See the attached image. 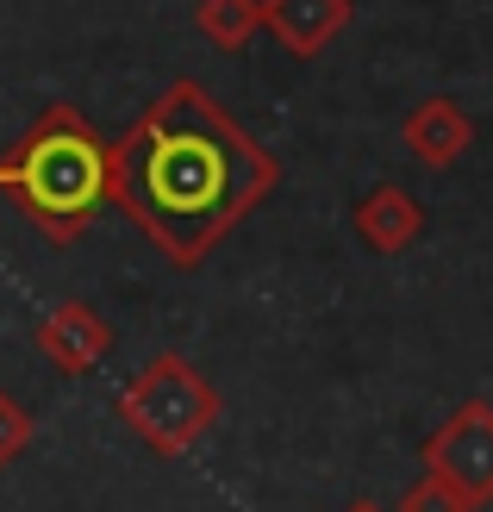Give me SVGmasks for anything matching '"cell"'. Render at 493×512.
Returning a JSON list of instances; mask_svg holds the SVG:
<instances>
[{
  "instance_id": "cell-12",
  "label": "cell",
  "mask_w": 493,
  "mask_h": 512,
  "mask_svg": "<svg viewBox=\"0 0 493 512\" xmlns=\"http://www.w3.org/2000/svg\"><path fill=\"white\" fill-rule=\"evenodd\" d=\"M344 512H381V506H375V500H350Z\"/></svg>"
},
{
  "instance_id": "cell-9",
  "label": "cell",
  "mask_w": 493,
  "mask_h": 512,
  "mask_svg": "<svg viewBox=\"0 0 493 512\" xmlns=\"http://www.w3.org/2000/svg\"><path fill=\"white\" fill-rule=\"evenodd\" d=\"M194 32H206V44L225 57H238L263 32V0H194Z\"/></svg>"
},
{
  "instance_id": "cell-11",
  "label": "cell",
  "mask_w": 493,
  "mask_h": 512,
  "mask_svg": "<svg viewBox=\"0 0 493 512\" xmlns=\"http://www.w3.org/2000/svg\"><path fill=\"white\" fill-rule=\"evenodd\" d=\"M32 438H38V425H32V413L13 400V394H0V469H13L25 450H32Z\"/></svg>"
},
{
  "instance_id": "cell-5",
  "label": "cell",
  "mask_w": 493,
  "mask_h": 512,
  "mask_svg": "<svg viewBox=\"0 0 493 512\" xmlns=\"http://www.w3.org/2000/svg\"><path fill=\"white\" fill-rule=\"evenodd\" d=\"M38 350L50 356V369H63V375H88V369H100L107 363V350H113V338L119 331L107 325V313H94L88 300H57L50 313L38 319Z\"/></svg>"
},
{
  "instance_id": "cell-3",
  "label": "cell",
  "mask_w": 493,
  "mask_h": 512,
  "mask_svg": "<svg viewBox=\"0 0 493 512\" xmlns=\"http://www.w3.org/2000/svg\"><path fill=\"white\" fill-rule=\"evenodd\" d=\"M113 413L125 431H138L144 450L157 456H188L206 431L219 425V388L206 381L188 356L157 350L150 363L113 394Z\"/></svg>"
},
{
  "instance_id": "cell-6",
  "label": "cell",
  "mask_w": 493,
  "mask_h": 512,
  "mask_svg": "<svg viewBox=\"0 0 493 512\" xmlns=\"http://www.w3.org/2000/svg\"><path fill=\"white\" fill-rule=\"evenodd\" d=\"M400 144L425 169H456L462 157H469V144H475V119L462 113V100L431 94V100H419V107L400 119Z\"/></svg>"
},
{
  "instance_id": "cell-10",
  "label": "cell",
  "mask_w": 493,
  "mask_h": 512,
  "mask_svg": "<svg viewBox=\"0 0 493 512\" xmlns=\"http://www.w3.org/2000/svg\"><path fill=\"white\" fill-rule=\"evenodd\" d=\"M394 512H475V500L462 494V488H450L444 475H431V469H425V475L400 494V506H394Z\"/></svg>"
},
{
  "instance_id": "cell-2",
  "label": "cell",
  "mask_w": 493,
  "mask_h": 512,
  "mask_svg": "<svg viewBox=\"0 0 493 512\" xmlns=\"http://www.w3.org/2000/svg\"><path fill=\"white\" fill-rule=\"evenodd\" d=\"M0 194L50 244H75L113 200V144L75 107H44L0 157Z\"/></svg>"
},
{
  "instance_id": "cell-1",
  "label": "cell",
  "mask_w": 493,
  "mask_h": 512,
  "mask_svg": "<svg viewBox=\"0 0 493 512\" xmlns=\"http://www.w3.org/2000/svg\"><path fill=\"white\" fill-rule=\"evenodd\" d=\"M281 182V163L200 82H169L113 138V207L175 263H206Z\"/></svg>"
},
{
  "instance_id": "cell-4",
  "label": "cell",
  "mask_w": 493,
  "mask_h": 512,
  "mask_svg": "<svg viewBox=\"0 0 493 512\" xmlns=\"http://www.w3.org/2000/svg\"><path fill=\"white\" fill-rule=\"evenodd\" d=\"M419 463L431 475H444L450 488H462L475 506L493 500V406L487 400H462L456 413L419 444Z\"/></svg>"
},
{
  "instance_id": "cell-7",
  "label": "cell",
  "mask_w": 493,
  "mask_h": 512,
  "mask_svg": "<svg viewBox=\"0 0 493 512\" xmlns=\"http://www.w3.org/2000/svg\"><path fill=\"white\" fill-rule=\"evenodd\" d=\"M350 0H263V32L288 50V57L313 63L319 50L337 44V32L350 25Z\"/></svg>"
},
{
  "instance_id": "cell-8",
  "label": "cell",
  "mask_w": 493,
  "mask_h": 512,
  "mask_svg": "<svg viewBox=\"0 0 493 512\" xmlns=\"http://www.w3.org/2000/svg\"><path fill=\"white\" fill-rule=\"evenodd\" d=\"M350 225H356V238L369 244L375 256H400V250L419 244L425 207H419V200H412L400 182H375V188L350 207Z\"/></svg>"
}]
</instances>
